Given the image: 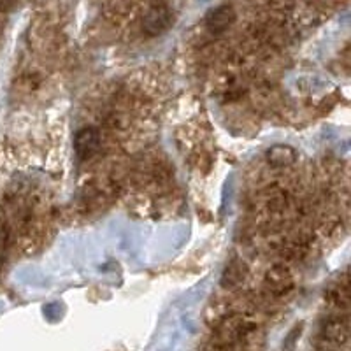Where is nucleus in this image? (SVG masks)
I'll use <instances>...</instances> for the list:
<instances>
[{"label": "nucleus", "instance_id": "0eeeda50", "mask_svg": "<svg viewBox=\"0 0 351 351\" xmlns=\"http://www.w3.org/2000/svg\"><path fill=\"white\" fill-rule=\"evenodd\" d=\"M16 4V0H0V12H5Z\"/></svg>", "mask_w": 351, "mask_h": 351}, {"label": "nucleus", "instance_id": "39448f33", "mask_svg": "<svg viewBox=\"0 0 351 351\" xmlns=\"http://www.w3.org/2000/svg\"><path fill=\"white\" fill-rule=\"evenodd\" d=\"M267 160L272 167H290L297 162V153L290 146H272L267 152Z\"/></svg>", "mask_w": 351, "mask_h": 351}, {"label": "nucleus", "instance_id": "f257e3e1", "mask_svg": "<svg viewBox=\"0 0 351 351\" xmlns=\"http://www.w3.org/2000/svg\"><path fill=\"white\" fill-rule=\"evenodd\" d=\"M172 25V12L165 4H155L143 20L144 32L149 37L162 36Z\"/></svg>", "mask_w": 351, "mask_h": 351}, {"label": "nucleus", "instance_id": "20e7f679", "mask_svg": "<svg viewBox=\"0 0 351 351\" xmlns=\"http://www.w3.org/2000/svg\"><path fill=\"white\" fill-rule=\"evenodd\" d=\"M100 146V134L97 128L86 127L83 130H80L76 134V139H74V149H76L77 156L83 160L90 158L97 153Z\"/></svg>", "mask_w": 351, "mask_h": 351}, {"label": "nucleus", "instance_id": "7ed1b4c3", "mask_svg": "<svg viewBox=\"0 0 351 351\" xmlns=\"http://www.w3.org/2000/svg\"><path fill=\"white\" fill-rule=\"evenodd\" d=\"M236 21V11L230 5H219L215 11L209 12L208 20H206V28L213 36H219V34L227 32L228 28Z\"/></svg>", "mask_w": 351, "mask_h": 351}, {"label": "nucleus", "instance_id": "423d86ee", "mask_svg": "<svg viewBox=\"0 0 351 351\" xmlns=\"http://www.w3.org/2000/svg\"><path fill=\"white\" fill-rule=\"evenodd\" d=\"M246 265L241 260H232L223 271V278H221V287L223 288H236L241 285L246 278Z\"/></svg>", "mask_w": 351, "mask_h": 351}, {"label": "nucleus", "instance_id": "f03ea898", "mask_svg": "<svg viewBox=\"0 0 351 351\" xmlns=\"http://www.w3.org/2000/svg\"><path fill=\"white\" fill-rule=\"evenodd\" d=\"M265 287L271 295H285L293 287V278L287 265H276L265 276Z\"/></svg>", "mask_w": 351, "mask_h": 351}]
</instances>
